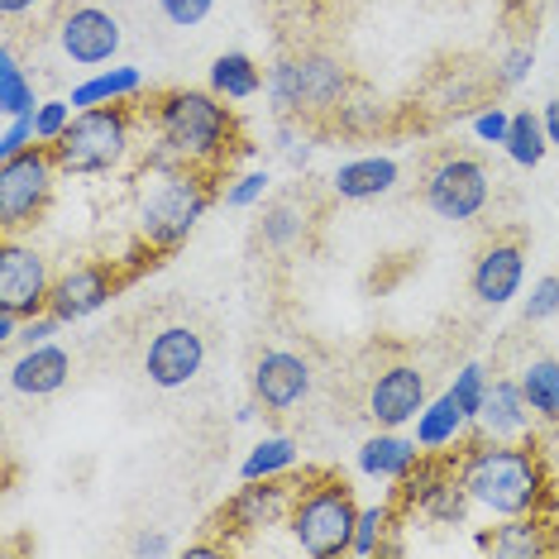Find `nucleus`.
I'll return each instance as SVG.
<instances>
[{"mask_svg": "<svg viewBox=\"0 0 559 559\" xmlns=\"http://www.w3.org/2000/svg\"><path fill=\"white\" fill-rule=\"evenodd\" d=\"M144 124L154 130V144L144 154V168H173V163H192L206 173H230L235 154H245L239 139L235 106H225V96L197 92V86H173L158 92L144 110Z\"/></svg>", "mask_w": 559, "mask_h": 559, "instance_id": "nucleus-1", "label": "nucleus"}, {"mask_svg": "<svg viewBox=\"0 0 559 559\" xmlns=\"http://www.w3.org/2000/svg\"><path fill=\"white\" fill-rule=\"evenodd\" d=\"M460 478L478 512L488 516H531L555 512V474L545 464L540 444L531 436L521 440H488L478 436L460 454Z\"/></svg>", "mask_w": 559, "mask_h": 559, "instance_id": "nucleus-2", "label": "nucleus"}, {"mask_svg": "<svg viewBox=\"0 0 559 559\" xmlns=\"http://www.w3.org/2000/svg\"><path fill=\"white\" fill-rule=\"evenodd\" d=\"M215 201H221V187L206 168H192V163L144 168L139 177V245L158 253L182 249Z\"/></svg>", "mask_w": 559, "mask_h": 559, "instance_id": "nucleus-3", "label": "nucleus"}, {"mask_svg": "<svg viewBox=\"0 0 559 559\" xmlns=\"http://www.w3.org/2000/svg\"><path fill=\"white\" fill-rule=\"evenodd\" d=\"M364 507L354 502V488L340 474H301L297 498L287 512V531L311 559H340L354 545Z\"/></svg>", "mask_w": 559, "mask_h": 559, "instance_id": "nucleus-4", "label": "nucleus"}, {"mask_svg": "<svg viewBox=\"0 0 559 559\" xmlns=\"http://www.w3.org/2000/svg\"><path fill=\"white\" fill-rule=\"evenodd\" d=\"M349 68L330 53H297L269 68V100L283 120H330L349 96Z\"/></svg>", "mask_w": 559, "mask_h": 559, "instance_id": "nucleus-5", "label": "nucleus"}, {"mask_svg": "<svg viewBox=\"0 0 559 559\" xmlns=\"http://www.w3.org/2000/svg\"><path fill=\"white\" fill-rule=\"evenodd\" d=\"M134 148V110L130 106H96L78 110L68 134L53 144V158L68 177H100L116 173Z\"/></svg>", "mask_w": 559, "mask_h": 559, "instance_id": "nucleus-6", "label": "nucleus"}, {"mask_svg": "<svg viewBox=\"0 0 559 559\" xmlns=\"http://www.w3.org/2000/svg\"><path fill=\"white\" fill-rule=\"evenodd\" d=\"M58 173L62 168L48 144H34L15 158H0V230L20 235L29 225H39V215L53 201Z\"/></svg>", "mask_w": 559, "mask_h": 559, "instance_id": "nucleus-7", "label": "nucleus"}, {"mask_svg": "<svg viewBox=\"0 0 559 559\" xmlns=\"http://www.w3.org/2000/svg\"><path fill=\"white\" fill-rule=\"evenodd\" d=\"M468 498L460 460H444V454H421V464L397 483V512H416L436 526H464L468 521Z\"/></svg>", "mask_w": 559, "mask_h": 559, "instance_id": "nucleus-8", "label": "nucleus"}, {"mask_svg": "<svg viewBox=\"0 0 559 559\" xmlns=\"http://www.w3.org/2000/svg\"><path fill=\"white\" fill-rule=\"evenodd\" d=\"M421 197L440 221H478L492 201V177L474 154H440L426 173Z\"/></svg>", "mask_w": 559, "mask_h": 559, "instance_id": "nucleus-9", "label": "nucleus"}, {"mask_svg": "<svg viewBox=\"0 0 559 559\" xmlns=\"http://www.w3.org/2000/svg\"><path fill=\"white\" fill-rule=\"evenodd\" d=\"M297 483L301 478H292V474H283V478H245V488L221 507L225 540H249V536H259V531L283 526L287 512H292V498H297Z\"/></svg>", "mask_w": 559, "mask_h": 559, "instance_id": "nucleus-10", "label": "nucleus"}, {"mask_svg": "<svg viewBox=\"0 0 559 559\" xmlns=\"http://www.w3.org/2000/svg\"><path fill=\"white\" fill-rule=\"evenodd\" d=\"M130 283L120 259H100V263H82V269L53 277V292H48V311L58 316L62 325H78L86 316H96L100 307H110V297Z\"/></svg>", "mask_w": 559, "mask_h": 559, "instance_id": "nucleus-11", "label": "nucleus"}, {"mask_svg": "<svg viewBox=\"0 0 559 559\" xmlns=\"http://www.w3.org/2000/svg\"><path fill=\"white\" fill-rule=\"evenodd\" d=\"M206 368V335L197 325H163L154 330L144 349V378L163 392H177L187 383H197V373Z\"/></svg>", "mask_w": 559, "mask_h": 559, "instance_id": "nucleus-12", "label": "nucleus"}, {"mask_svg": "<svg viewBox=\"0 0 559 559\" xmlns=\"http://www.w3.org/2000/svg\"><path fill=\"white\" fill-rule=\"evenodd\" d=\"M48 292H53V273H48L44 253L5 235V245H0V307L29 321V316L48 311Z\"/></svg>", "mask_w": 559, "mask_h": 559, "instance_id": "nucleus-13", "label": "nucleus"}, {"mask_svg": "<svg viewBox=\"0 0 559 559\" xmlns=\"http://www.w3.org/2000/svg\"><path fill=\"white\" fill-rule=\"evenodd\" d=\"M120 44H124L120 20L100 5H78L58 20V48L78 68H106L120 53Z\"/></svg>", "mask_w": 559, "mask_h": 559, "instance_id": "nucleus-14", "label": "nucleus"}, {"mask_svg": "<svg viewBox=\"0 0 559 559\" xmlns=\"http://www.w3.org/2000/svg\"><path fill=\"white\" fill-rule=\"evenodd\" d=\"M426 373L416 364H388L383 373L368 383V421L383 430H402L421 416L426 406Z\"/></svg>", "mask_w": 559, "mask_h": 559, "instance_id": "nucleus-15", "label": "nucleus"}, {"mask_svg": "<svg viewBox=\"0 0 559 559\" xmlns=\"http://www.w3.org/2000/svg\"><path fill=\"white\" fill-rule=\"evenodd\" d=\"M311 359H301V354L292 349H269L259 354V364H253V402L263 406V412H292V406H301L311 397Z\"/></svg>", "mask_w": 559, "mask_h": 559, "instance_id": "nucleus-16", "label": "nucleus"}, {"mask_svg": "<svg viewBox=\"0 0 559 559\" xmlns=\"http://www.w3.org/2000/svg\"><path fill=\"white\" fill-rule=\"evenodd\" d=\"M521 277H526V249L516 239H502V245H488L478 253L468 287H474V297L483 307H507L521 292Z\"/></svg>", "mask_w": 559, "mask_h": 559, "instance_id": "nucleus-17", "label": "nucleus"}, {"mask_svg": "<svg viewBox=\"0 0 559 559\" xmlns=\"http://www.w3.org/2000/svg\"><path fill=\"white\" fill-rule=\"evenodd\" d=\"M5 378L15 392H24V397H53V392H62L72 378V354L48 340V345L24 349L20 359L5 368Z\"/></svg>", "mask_w": 559, "mask_h": 559, "instance_id": "nucleus-18", "label": "nucleus"}, {"mask_svg": "<svg viewBox=\"0 0 559 559\" xmlns=\"http://www.w3.org/2000/svg\"><path fill=\"white\" fill-rule=\"evenodd\" d=\"M531 421H536V412H531L526 392H521L516 378H492L488 383V402H483L478 412V436L488 440H521L531 436Z\"/></svg>", "mask_w": 559, "mask_h": 559, "instance_id": "nucleus-19", "label": "nucleus"}, {"mask_svg": "<svg viewBox=\"0 0 559 559\" xmlns=\"http://www.w3.org/2000/svg\"><path fill=\"white\" fill-rule=\"evenodd\" d=\"M421 454H426L421 444L406 440L402 430H383V426H378V436H368L359 444V474L378 478V483H402L416 464H421Z\"/></svg>", "mask_w": 559, "mask_h": 559, "instance_id": "nucleus-20", "label": "nucleus"}, {"mask_svg": "<svg viewBox=\"0 0 559 559\" xmlns=\"http://www.w3.org/2000/svg\"><path fill=\"white\" fill-rule=\"evenodd\" d=\"M397 158H388V154H364V158H349V163H340L335 177H330V187H335V197L340 201H378V197H388L392 187H397Z\"/></svg>", "mask_w": 559, "mask_h": 559, "instance_id": "nucleus-21", "label": "nucleus"}, {"mask_svg": "<svg viewBox=\"0 0 559 559\" xmlns=\"http://www.w3.org/2000/svg\"><path fill=\"white\" fill-rule=\"evenodd\" d=\"M492 555L502 559H540V555H555L559 540H555V521L550 512H531V516H502V526H492Z\"/></svg>", "mask_w": 559, "mask_h": 559, "instance_id": "nucleus-22", "label": "nucleus"}, {"mask_svg": "<svg viewBox=\"0 0 559 559\" xmlns=\"http://www.w3.org/2000/svg\"><path fill=\"white\" fill-rule=\"evenodd\" d=\"M474 426L468 416L454 406L450 392H440V397H430L421 406V416H416V444H421L426 454H450L454 444L464 440V430Z\"/></svg>", "mask_w": 559, "mask_h": 559, "instance_id": "nucleus-23", "label": "nucleus"}, {"mask_svg": "<svg viewBox=\"0 0 559 559\" xmlns=\"http://www.w3.org/2000/svg\"><path fill=\"white\" fill-rule=\"evenodd\" d=\"M144 92V72L139 68H96L86 82L72 86V106L78 110H96V106H130Z\"/></svg>", "mask_w": 559, "mask_h": 559, "instance_id": "nucleus-24", "label": "nucleus"}, {"mask_svg": "<svg viewBox=\"0 0 559 559\" xmlns=\"http://www.w3.org/2000/svg\"><path fill=\"white\" fill-rule=\"evenodd\" d=\"M269 86V78H263V68L253 62L249 53H221L211 62V92L225 96V100H253Z\"/></svg>", "mask_w": 559, "mask_h": 559, "instance_id": "nucleus-25", "label": "nucleus"}, {"mask_svg": "<svg viewBox=\"0 0 559 559\" xmlns=\"http://www.w3.org/2000/svg\"><path fill=\"white\" fill-rule=\"evenodd\" d=\"M383 120H388L383 100L368 92L364 82H354L349 96L340 100L335 116H330V130H340V134H349V139H364V134H378V130H383Z\"/></svg>", "mask_w": 559, "mask_h": 559, "instance_id": "nucleus-26", "label": "nucleus"}, {"mask_svg": "<svg viewBox=\"0 0 559 559\" xmlns=\"http://www.w3.org/2000/svg\"><path fill=\"white\" fill-rule=\"evenodd\" d=\"M521 392H526L531 412L545 426H559V359H531L521 368Z\"/></svg>", "mask_w": 559, "mask_h": 559, "instance_id": "nucleus-27", "label": "nucleus"}, {"mask_svg": "<svg viewBox=\"0 0 559 559\" xmlns=\"http://www.w3.org/2000/svg\"><path fill=\"white\" fill-rule=\"evenodd\" d=\"M307 221H311L307 201H273L259 221V239L269 249H292L301 235H307Z\"/></svg>", "mask_w": 559, "mask_h": 559, "instance_id": "nucleus-28", "label": "nucleus"}, {"mask_svg": "<svg viewBox=\"0 0 559 559\" xmlns=\"http://www.w3.org/2000/svg\"><path fill=\"white\" fill-rule=\"evenodd\" d=\"M502 148H507V158H512L516 168H540L545 154H550V134H545L540 116H531V110H516Z\"/></svg>", "mask_w": 559, "mask_h": 559, "instance_id": "nucleus-29", "label": "nucleus"}, {"mask_svg": "<svg viewBox=\"0 0 559 559\" xmlns=\"http://www.w3.org/2000/svg\"><path fill=\"white\" fill-rule=\"evenodd\" d=\"M297 468V440L292 436H263L239 464V478H283Z\"/></svg>", "mask_w": 559, "mask_h": 559, "instance_id": "nucleus-30", "label": "nucleus"}, {"mask_svg": "<svg viewBox=\"0 0 559 559\" xmlns=\"http://www.w3.org/2000/svg\"><path fill=\"white\" fill-rule=\"evenodd\" d=\"M0 110H5V116H34V110H39L34 82L24 78L15 48H0Z\"/></svg>", "mask_w": 559, "mask_h": 559, "instance_id": "nucleus-31", "label": "nucleus"}, {"mask_svg": "<svg viewBox=\"0 0 559 559\" xmlns=\"http://www.w3.org/2000/svg\"><path fill=\"white\" fill-rule=\"evenodd\" d=\"M392 516H397V502L364 507V512H359V526H354V545H349V555L373 559L378 550H383V540H388V531H392Z\"/></svg>", "mask_w": 559, "mask_h": 559, "instance_id": "nucleus-32", "label": "nucleus"}, {"mask_svg": "<svg viewBox=\"0 0 559 559\" xmlns=\"http://www.w3.org/2000/svg\"><path fill=\"white\" fill-rule=\"evenodd\" d=\"M454 397V406L468 416V421H478V412H483V402H488V368L483 364H464L460 373L450 378V388H444Z\"/></svg>", "mask_w": 559, "mask_h": 559, "instance_id": "nucleus-33", "label": "nucleus"}, {"mask_svg": "<svg viewBox=\"0 0 559 559\" xmlns=\"http://www.w3.org/2000/svg\"><path fill=\"white\" fill-rule=\"evenodd\" d=\"M269 187H273L269 168H249V173H239V177H230V182L221 187V201L225 206H235V211H249V206H259V201L269 197Z\"/></svg>", "mask_w": 559, "mask_h": 559, "instance_id": "nucleus-34", "label": "nucleus"}, {"mask_svg": "<svg viewBox=\"0 0 559 559\" xmlns=\"http://www.w3.org/2000/svg\"><path fill=\"white\" fill-rule=\"evenodd\" d=\"M72 116H78V106L72 100H39V110H34V134H39V144L53 148L62 134H68Z\"/></svg>", "mask_w": 559, "mask_h": 559, "instance_id": "nucleus-35", "label": "nucleus"}, {"mask_svg": "<svg viewBox=\"0 0 559 559\" xmlns=\"http://www.w3.org/2000/svg\"><path fill=\"white\" fill-rule=\"evenodd\" d=\"M521 316H526V325H540V321H550V316H559V273L540 277V283L531 287V297H526V307H521Z\"/></svg>", "mask_w": 559, "mask_h": 559, "instance_id": "nucleus-36", "label": "nucleus"}, {"mask_svg": "<svg viewBox=\"0 0 559 559\" xmlns=\"http://www.w3.org/2000/svg\"><path fill=\"white\" fill-rule=\"evenodd\" d=\"M468 130H474L478 144H507V130H512V110L492 100V106H483V110H478Z\"/></svg>", "mask_w": 559, "mask_h": 559, "instance_id": "nucleus-37", "label": "nucleus"}, {"mask_svg": "<svg viewBox=\"0 0 559 559\" xmlns=\"http://www.w3.org/2000/svg\"><path fill=\"white\" fill-rule=\"evenodd\" d=\"M536 68V44H512L498 62V86H521Z\"/></svg>", "mask_w": 559, "mask_h": 559, "instance_id": "nucleus-38", "label": "nucleus"}, {"mask_svg": "<svg viewBox=\"0 0 559 559\" xmlns=\"http://www.w3.org/2000/svg\"><path fill=\"white\" fill-rule=\"evenodd\" d=\"M39 144L34 134V116H5V130H0V158H15L24 148Z\"/></svg>", "mask_w": 559, "mask_h": 559, "instance_id": "nucleus-39", "label": "nucleus"}, {"mask_svg": "<svg viewBox=\"0 0 559 559\" xmlns=\"http://www.w3.org/2000/svg\"><path fill=\"white\" fill-rule=\"evenodd\" d=\"M158 10L168 24H177V29H197V24L215 10V0H158Z\"/></svg>", "mask_w": 559, "mask_h": 559, "instance_id": "nucleus-40", "label": "nucleus"}, {"mask_svg": "<svg viewBox=\"0 0 559 559\" xmlns=\"http://www.w3.org/2000/svg\"><path fill=\"white\" fill-rule=\"evenodd\" d=\"M58 330H62V321H58V316H53V311H39V316H29V321L20 325V345H24V349H34V345H48V340L58 335Z\"/></svg>", "mask_w": 559, "mask_h": 559, "instance_id": "nucleus-41", "label": "nucleus"}, {"mask_svg": "<svg viewBox=\"0 0 559 559\" xmlns=\"http://www.w3.org/2000/svg\"><path fill=\"white\" fill-rule=\"evenodd\" d=\"M277 148L287 154L292 168H307L311 163V139L301 134V124H283V130H277Z\"/></svg>", "mask_w": 559, "mask_h": 559, "instance_id": "nucleus-42", "label": "nucleus"}, {"mask_svg": "<svg viewBox=\"0 0 559 559\" xmlns=\"http://www.w3.org/2000/svg\"><path fill=\"white\" fill-rule=\"evenodd\" d=\"M134 559H158V555H173V540L163 536V531H144L134 545H130Z\"/></svg>", "mask_w": 559, "mask_h": 559, "instance_id": "nucleus-43", "label": "nucleus"}, {"mask_svg": "<svg viewBox=\"0 0 559 559\" xmlns=\"http://www.w3.org/2000/svg\"><path fill=\"white\" fill-rule=\"evenodd\" d=\"M540 124H545V134H550V148H559V96L540 106Z\"/></svg>", "mask_w": 559, "mask_h": 559, "instance_id": "nucleus-44", "label": "nucleus"}, {"mask_svg": "<svg viewBox=\"0 0 559 559\" xmlns=\"http://www.w3.org/2000/svg\"><path fill=\"white\" fill-rule=\"evenodd\" d=\"M39 0H0V10H5V20H15V15H24V10H34Z\"/></svg>", "mask_w": 559, "mask_h": 559, "instance_id": "nucleus-45", "label": "nucleus"}, {"mask_svg": "<svg viewBox=\"0 0 559 559\" xmlns=\"http://www.w3.org/2000/svg\"><path fill=\"white\" fill-rule=\"evenodd\" d=\"M259 412H263L259 402H245V406H239V412H235V421H239V426H249V421H253V416H259Z\"/></svg>", "mask_w": 559, "mask_h": 559, "instance_id": "nucleus-46", "label": "nucleus"}, {"mask_svg": "<svg viewBox=\"0 0 559 559\" xmlns=\"http://www.w3.org/2000/svg\"><path fill=\"white\" fill-rule=\"evenodd\" d=\"M225 550V545H206V540H201V545H187V555H192V559H206V555H221Z\"/></svg>", "mask_w": 559, "mask_h": 559, "instance_id": "nucleus-47", "label": "nucleus"}, {"mask_svg": "<svg viewBox=\"0 0 559 559\" xmlns=\"http://www.w3.org/2000/svg\"><path fill=\"white\" fill-rule=\"evenodd\" d=\"M555 39H559V15H555Z\"/></svg>", "mask_w": 559, "mask_h": 559, "instance_id": "nucleus-48", "label": "nucleus"}]
</instances>
